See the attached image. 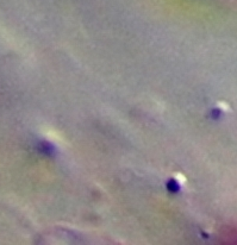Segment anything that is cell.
<instances>
[{
    "instance_id": "6da1fadb",
    "label": "cell",
    "mask_w": 237,
    "mask_h": 245,
    "mask_svg": "<svg viewBox=\"0 0 237 245\" xmlns=\"http://www.w3.org/2000/svg\"><path fill=\"white\" fill-rule=\"evenodd\" d=\"M168 189H169L170 192H177V191L180 189V186L177 185L175 180H170L169 183H168Z\"/></svg>"
}]
</instances>
